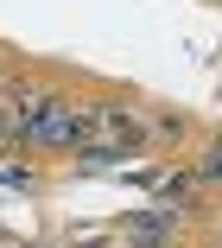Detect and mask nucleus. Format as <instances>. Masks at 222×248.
Returning a JSON list of instances; mask_svg holds the SVG:
<instances>
[{
  "instance_id": "obj_1",
  "label": "nucleus",
  "mask_w": 222,
  "mask_h": 248,
  "mask_svg": "<svg viewBox=\"0 0 222 248\" xmlns=\"http://www.w3.org/2000/svg\"><path fill=\"white\" fill-rule=\"evenodd\" d=\"M216 153H222V134H216Z\"/></svg>"
}]
</instances>
